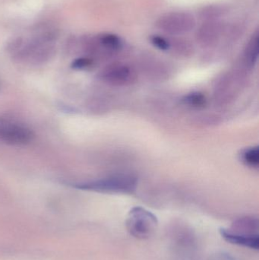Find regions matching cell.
Wrapping results in <instances>:
<instances>
[{"label": "cell", "instance_id": "obj_1", "mask_svg": "<svg viewBox=\"0 0 259 260\" xmlns=\"http://www.w3.org/2000/svg\"><path fill=\"white\" fill-rule=\"evenodd\" d=\"M75 187L83 190L105 193L129 194L135 192L137 179L132 175H117L91 181L76 183Z\"/></svg>", "mask_w": 259, "mask_h": 260}, {"label": "cell", "instance_id": "obj_2", "mask_svg": "<svg viewBox=\"0 0 259 260\" xmlns=\"http://www.w3.org/2000/svg\"><path fill=\"white\" fill-rule=\"evenodd\" d=\"M158 227V220L152 212L144 208H132L126 220L128 233L138 240H146L153 236Z\"/></svg>", "mask_w": 259, "mask_h": 260}, {"label": "cell", "instance_id": "obj_3", "mask_svg": "<svg viewBox=\"0 0 259 260\" xmlns=\"http://www.w3.org/2000/svg\"><path fill=\"white\" fill-rule=\"evenodd\" d=\"M34 138L31 129L14 120L0 118V142L8 145H25Z\"/></svg>", "mask_w": 259, "mask_h": 260}, {"label": "cell", "instance_id": "obj_4", "mask_svg": "<svg viewBox=\"0 0 259 260\" xmlns=\"http://www.w3.org/2000/svg\"><path fill=\"white\" fill-rule=\"evenodd\" d=\"M100 78L103 82L114 86H126L136 80V75L130 67L123 64H114L105 69Z\"/></svg>", "mask_w": 259, "mask_h": 260}, {"label": "cell", "instance_id": "obj_5", "mask_svg": "<svg viewBox=\"0 0 259 260\" xmlns=\"http://www.w3.org/2000/svg\"><path fill=\"white\" fill-rule=\"evenodd\" d=\"M195 25V20L192 15L186 13H173L161 18L158 26L169 33H184L190 31Z\"/></svg>", "mask_w": 259, "mask_h": 260}, {"label": "cell", "instance_id": "obj_6", "mask_svg": "<svg viewBox=\"0 0 259 260\" xmlns=\"http://www.w3.org/2000/svg\"><path fill=\"white\" fill-rule=\"evenodd\" d=\"M220 236L224 240L233 245L258 250L259 235H242L230 232L227 229H220Z\"/></svg>", "mask_w": 259, "mask_h": 260}, {"label": "cell", "instance_id": "obj_7", "mask_svg": "<svg viewBox=\"0 0 259 260\" xmlns=\"http://www.w3.org/2000/svg\"><path fill=\"white\" fill-rule=\"evenodd\" d=\"M258 219L253 216H246L234 221L230 232L242 235H258Z\"/></svg>", "mask_w": 259, "mask_h": 260}, {"label": "cell", "instance_id": "obj_8", "mask_svg": "<svg viewBox=\"0 0 259 260\" xmlns=\"http://www.w3.org/2000/svg\"><path fill=\"white\" fill-rule=\"evenodd\" d=\"M219 33H220V28L217 23H208L201 27L200 30L198 32V38L202 43H211L217 38Z\"/></svg>", "mask_w": 259, "mask_h": 260}, {"label": "cell", "instance_id": "obj_9", "mask_svg": "<svg viewBox=\"0 0 259 260\" xmlns=\"http://www.w3.org/2000/svg\"><path fill=\"white\" fill-rule=\"evenodd\" d=\"M240 158L242 161L252 168H258L259 166L258 146L250 147L241 151Z\"/></svg>", "mask_w": 259, "mask_h": 260}, {"label": "cell", "instance_id": "obj_10", "mask_svg": "<svg viewBox=\"0 0 259 260\" xmlns=\"http://www.w3.org/2000/svg\"><path fill=\"white\" fill-rule=\"evenodd\" d=\"M182 102L186 105L194 108H202L206 105L207 99L201 92H192L184 96Z\"/></svg>", "mask_w": 259, "mask_h": 260}, {"label": "cell", "instance_id": "obj_11", "mask_svg": "<svg viewBox=\"0 0 259 260\" xmlns=\"http://www.w3.org/2000/svg\"><path fill=\"white\" fill-rule=\"evenodd\" d=\"M258 35H254L246 50V59L249 65L253 66L258 57Z\"/></svg>", "mask_w": 259, "mask_h": 260}, {"label": "cell", "instance_id": "obj_12", "mask_svg": "<svg viewBox=\"0 0 259 260\" xmlns=\"http://www.w3.org/2000/svg\"><path fill=\"white\" fill-rule=\"evenodd\" d=\"M99 42L106 50L109 51H116V50H120L122 47V42L120 38L117 35H103L99 38Z\"/></svg>", "mask_w": 259, "mask_h": 260}, {"label": "cell", "instance_id": "obj_13", "mask_svg": "<svg viewBox=\"0 0 259 260\" xmlns=\"http://www.w3.org/2000/svg\"><path fill=\"white\" fill-rule=\"evenodd\" d=\"M225 12L224 8L219 7V6H214V7H208L204 9L202 11V17H205V18H213L218 15H221Z\"/></svg>", "mask_w": 259, "mask_h": 260}, {"label": "cell", "instance_id": "obj_14", "mask_svg": "<svg viewBox=\"0 0 259 260\" xmlns=\"http://www.w3.org/2000/svg\"><path fill=\"white\" fill-rule=\"evenodd\" d=\"M151 41H152V44L159 50H167L170 49V43L165 38H161L160 36H153L151 38Z\"/></svg>", "mask_w": 259, "mask_h": 260}, {"label": "cell", "instance_id": "obj_15", "mask_svg": "<svg viewBox=\"0 0 259 260\" xmlns=\"http://www.w3.org/2000/svg\"><path fill=\"white\" fill-rule=\"evenodd\" d=\"M93 65L92 59L89 58H79L76 59L71 64V67L76 70H85Z\"/></svg>", "mask_w": 259, "mask_h": 260}]
</instances>
